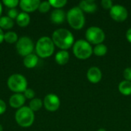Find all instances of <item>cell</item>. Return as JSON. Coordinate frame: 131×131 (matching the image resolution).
Here are the masks:
<instances>
[{
	"mask_svg": "<svg viewBox=\"0 0 131 131\" xmlns=\"http://www.w3.org/2000/svg\"><path fill=\"white\" fill-rule=\"evenodd\" d=\"M54 44L62 50L70 48L74 44V36L72 33L65 28H58L52 34L51 38Z\"/></svg>",
	"mask_w": 131,
	"mask_h": 131,
	"instance_id": "1",
	"label": "cell"
},
{
	"mask_svg": "<svg viewBox=\"0 0 131 131\" xmlns=\"http://www.w3.org/2000/svg\"><path fill=\"white\" fill-rule=\"evenodd\" d=\"M54 51V44L51 38L45 36L38 39L36 43L37 55L41 58L51 57Z\"/></svg>",
	"mask_w": 131,
	"mask_h": 131,
	"instance_id": "2",
	"label": "cell"
},
{
	"mask_svg": "<svg viewBox=\"0 0 131 131\" xmlns=\"http://www.w3.org/2000/svg\"><path fill=\"white\" fill-rule=\"evenodd\" d=\"M67 20L70 26L74 29H81L85 23L83 11L78 7H73L67 13Z\"/></svg>",
	"mask_w": 131,
	"mask_h": 131,
	"instance_id": "3",
	"label": "cell"
},
{
	"mask_svg": "<svg viewBox=\"0 0 131 131\" xmlns=\"http://www.w3.org/2000/svg\"><path fill=\"white\" fill-rule=\"evenodd\" d=\"M16 123L22 127L31 126L35 121V114L29 107H22L19 108L15 115Z\"/></svg>",
	"mask_w": 131,
	"mask_h": 131,
	"instance_id": "4",
	"label": "cell"
},
{
	"mask_svg": "<svg viewBox=\"0 0 131 131\" xmlns=\"http://www.w3.org/2000/svg\"><path fill=\"white\" fill-rule=\"evenodd\" d=\"M73 53L79 59H88L93 54V48L88 41L78 40L73 46Z\"/></svg>",
	"mask_w": 131,
	"mask_h": 131,
	"instance_id": "5",
	"label": "cell"
},
{
	"mask_svg": "<svg viewBox=\"0 0 131 131\" xmlns=\"http://www.w3.org/2000/svg\"><path fill=\"white\" fill-rule=\"evenodd\" d=\"M7 84L12 91L15 92V94H21V92H25L27 89L28 82L23 75L20 74H14L8 78Z\"/></svg>",
	"mask_w": 131,
	"mask_h": 131,
	"instance_id": "6",
	"label": "cell"
},
{
	"mask_svg": "<svg viewBox=\"0 0 131 131\" xmlns=\"http://www.w3.org/2000/svg\"><path fill=\"white\" fill-rule=\"evenodd\" d=\"M85 37L89 43H92L94 45H99L104 41L105 34L101 28L91 26L87 29Z\"/></svg>",
	"mask_w": 131,
	"mask_h": 131,
	"instance_id": "7",
	"label": "cell"
},
{
	"mask_svg": "<svg viewBox=\"0 0 131 131\" xmlns=\"http://www.w3.org/2000/svg\"><path fill=\"white\" fill-rule=\"evenodd\" d=\"M16 49L18 53L23 57H26L27 55L32 54L34 50V44L32 40L27 36L20 38L16 43Z\"/></svg>",
	"mask_w": 131,
	"mask_h": 131,
	"instance_id": "8",
	"label": "cell"
},
{
	"mask_svg": "<svg viewBox=\"0 0 131 131\" xmlns=\"http://www.w3.org/2000/svg\"><path fill=\"white\" fill-rule=\"evenodd\" d=\"M110 15L117 21H124L127 18L128 12L124 6L121 5H114L110 9Z\"/></svg>",
	"mask_w": 131,
	"mask_h": 131,
	"instance_id": "9",
	"label": "cell"
},
{
	"mask_svg": "<svg viewBox=\"0 0 131 131\" xmlns=\"http://www.w3.org/2000/svg\"><path fill=\"white\" fill-rule=\"evenodd\" d=\"M43 104L47 111L50 112H54L59 108L61 101L57 95L54 94H49L45 96Z\"/></svg>",
	"mask_w": 131,
	"mask_h": 131,
	"instance_id": "10",
	"label": "cell"
},
{
	"mask_svg": "<svg viewBox=\"0 0 131 131\" xmlns=\"http://www.w3.org/2000/svg\"><path fill=\"white\" fill-rule=\"evenodd\" d=\"M40 3L39 0H21L19 2V5L23 12L28 13L38 9Z\"/></svg>",
	"mask_w": 131,
	"mask_h": 131,
	"instance_id": "11",
	"label": "cell"
},
{
	"mask_svg": "<svg viewBox=\"0 0 131 131\" xmlns=\"http://www.w3.org/2000/svg\"><path fill=\"white\" fill-rule=\"evenodd\" d=\"M87 78L90 82H91L93 84H97L102 78V72L99 68L91 67L88 71Z\"/></svg>",
	"mask_w": 131,
	"mask_h": 131,
	"instance_id": "12",
	"label": "cell"
},
{
	"mask_svg": "<svg viewBox=\"0 0 131 131\" xmlns=\"http://www.w3.org/2000/svg\"><path fill=\"white\" fill-rule=\"evenodd\" d=\"M26 98L24 94H15L12 95L9 98V105L13 108H21L23 107L25 103Z\"/></svg>",
	"mask_w": 131,
	"mask_h": 131,
	"instance_id": "13",
	"label": "cell"
},
{
	"mask_svg": "<svg viewBox=\"0 0 131 131\" xmlns=\"http://www.w3.org/2000/svg\"><path fill=\"white\" fill-rule=\"evenodd\" d=\"M82 11L88 13H94L97 8L96 2L93 0H84L80 2L78 6Z\"/></svg>",
	"mask_w": 131,
	"mask_h": 131,
	"instance_id": "14",
	"label": "cell"
},
{
	"mask_svg": "<svg viewBox=\"0 0 131 131\" xmlns=\"http://www.w3.org/2000/svg\"><path fill=\"white\" fill-rule=\"evenodd\" d=\"M65 19V13L61 9H55L51 14V20L54 24H61Z\"/></svg>",
	"mask_w": 131,
	"mask_h": 131,
	"instance_id": "15",
	"label": "cell"
},
{
	"mask_svg": "<svg viewBox=\"0 0 131 131\" xmlns=\"http://www.w3.org/2000/svg\"><path fill=\"white\" fill-rule=\"evenodd\" d=\"M38 62V58L35 54H31L24 58L23 64L27 68H35Z\"/></svg>",
	"mask_w": 131,
	"mask_h": 131,
	"instance_id": "16",
	"label": "cell"
},
{
	"mask_svg": "<svg viewBox=\"0 0 131 131\" xmlns=\"http://www.w3.org/2000/svg\"><path fill=\"white\" fill-rule=\"evenodd\" d=\"M69 53L65 50H61L58 51L55 55V61L60 65H64L67 64L69 61Z\"/></svg>",
	"mask_w": 131,
	"mask_h": 131,
	"instance_id": "17",
	"label": "cell"
},
{
	"mask_svg": "<svg viewBox=\"0 0 131 131\" xmlns=\"http://www.w3.org/2000/svg\"><path fill=\"white\" fill-rule=\"evenodd\" d=\"M16 22L20 27H26L30 23V16L26 12H20L16 18Z\"/></svg>",
	"mask_w": 131,
	"mask_h": 131,
	"instance_id": "18",
	"label": "cell"
},
{
	"mask_svg": "<svg viewBox=\"0 0 131 131\" xmlns=\"http://www.w3.org/2000/svg\"><path fill=\"white\" fill-rule=\"evenodd\" d=\"M118 89L119 91L125 95V96H128L131 94V81H123L119 84L118 86Z\"/></svg>",
	"mask_w": 131,
	"mask_h": 131,
	"instance_id": "19",
	"label": "cell"
},
{
	"mask_svg": "<svg viewBox=\"0 0 131 131\" xmlns=\"http://www.w3.org/2000/svg\"><path fill=\"white\" fill-rule=\"evenodd\" d=\"M14 26V21L8 16L0 17V28L10 29Z\"/></svg>",
	"mask_w": 131,
	"mask_h": 131,
	"instance_id": "20",
	"label": "cell"
},
{
	"mask_svg": "<svg viewBox=\"0 0 131 131\" xmlns=\"http://www.w3.org/2000/svg\"><path fill=\"white\" fill-rule=\"evenodd\" d=\"M93 52L94 53V54L96 56L101 57V56H104V55H105L107 54V48L104 44H99V45H97L94 47V49L93 50Z\"/></svg>",
	"mask_w": 131,
	"mask_h": 131,
	"instance_id": "21",
	"label": "cell"
},
{
	"mask_svg": "<svg viewBox=\"0 0 131 131\" xmlns=\"http://www.w3.org/2000/svg\"><path fill=\"white\" fill-rule=\"evenodd\" d=\"M42 105H43L42 101L39 98H34L32 100H31V101L29 103V107L31 108V110L33 112L38 111L41 108Z\"/></svg>",
	"mask_w": 131,
	"mask_h": 131,
	"instance_id": "22",
	"label": "cell"
},
{
	"mask_svg": "<svg viewBox=\"0 0 131 131\" xmlns=\"http://www.w3.org/2000/svg\"><path fill=\"white\" fill-rule=\"evenodd\" d=\"M18 35L14 31H8L5 34L4 41L8 44H13L18 41Z\"/></svg>",
	"mask_w": 131,
	"mask_h": 131,
	"instance_id": "23",
	"label": "cell"
},
{
	"mask_svg": "<svg viewBox=\"0 0 131 131\" xmlns=\"http://www.w3.org/2000/svg\"><path fill=\"white\" fill-rule=\"evenodd\" d=\"M48 2H49L51 6L56 8L57 9H60L61 8L64 7L68 2L66 0H50Z\"/></svg>",
	"mask_w": 131,
	"mask_h": 131,
	"instance_id": "24",
	"label": "cell"
},
{
	"mask_svg": "<svg viewBox=\"0 0 131 131\" xmlns=\"http://www.w3.org/2000/svg\"><path fill=\"white\" fill-rule=\"evenodd\" d=\"M51 8V5L49 2H42L40 3V5L38 7V10L41 13H46L48 12Z\"/></svg>",
	"mask_w": 131,
	"mask_h": 131,
	"instance_id": "25",
	"label": "cell"
},
{
	"mask_svg": "<svg viewBox=\"0 0 131 131\" xmlns=\"http://www.w3.org/2000/svg\"><path fill=\"white\" fill-rule=\"evenodd\" d=\"M2 2L4 5H5L8 8H10L11 9L15 8L19 4V2L18 0H3Z\"/></svg>",
	"mask_w": 131,
	"mask_h": 131,
	"instance_id": "26",
	"label": "cell"
},
{
	"mask_svg": "<svg viewBox=\"0 0 131 131\" xmlns=\"http://www.w3.org/2000/svg\"><path fill=\"white\" fill-rule=\"evenodd\" d=\"M24 96L26 99H29V100H32L35 98V93L34 91V90L31 89V88H27L25 92H24Z\"/></svg>",
	"mask_w": 131,
	"mask_h": 131,
	"instance_id": "27",
	"label": "cell"
},
{
	"mask_svg": "<svg viewBox=\"0 0 131 131\" xmlns=\"http://www.w3.org/2000/svg\"><path fill=\"white\" fill-rule=\"evenodd\" d=\"M18 11L17 10V9H15V8H12V9H10L8 12V16L10 18H12V20L13 19H16V18L18 17Z\"/></svg>",
	"mask_w": 131,
	"mask_h": 131,
	"instance_id": "28",
	"label": "cell"
},
{
	"mask_svg": "<svg viewBox=\"0 0 131 131\" xmlns=\"http://www.w3.org/2000/svg\"><path fill=\"white\" fill-rule=\"evenodd\" d=\"M101 5L105 9H111L113 6V2L111 0H102Z\"/></svg>",
	"mask_w": 131,
	"mask_h": 131,
	"instance_id": "29",
	"label": "cell"
},
{
	"mask_svg": "<svg viewBox=\"0 0 131 131\" xmlns=\"http://www.w3.org/2000/svg\"><path fill=\"white\" fill-rule=\"evenodd\" d=\"M124 78L126 81H131V68H127L124 71Z\"/></svg>",
	"mask_w": 131,
	"mask_h": 131,
	"instance_id": "30",
	"label": "cell"
},
{
	"mask_svg": "<svg viewBox=\"0 0 131 131\" xmlns=\"http://www.w3.org/2000/svg\"><path fill=\"white\" fill-rule=\"evenodd\" d=\"M6 111V104L4 101L0 99V115L4 114Z\"/></svg>",
	"mask_w": 131,
	"mask_h": 131,
	"instance_id": "31",
	"label": "cell"
},
{
	"mask_svg": "<svg viewBox=\"0 0 131 131\" xmlns=\"http://www.w3.org/2000/svg\"><path fill=\"white\" fill-rule=\"evenodd\" d=\"M126 37H127V41L131 43V28H130L127 31V33H126Z\"/></svg>",
	"mask_w": 131,
	"mask_h": 131,
	"instance_id": "32",
	"label": "cell"
},
{
	"mask_svg": "<svg viewBox=\"0 0 131 131\" xmlns=\"http://www.w3.org/2000/svg\"><path fill=\"white\" fill-rule=\"evenodd\" d=\"M4 36H5V34L2 31V28H0V44L2 43V41H4Z\"/></svg>",
	"mask_w": 131,
	"mask_h": 131,
	"instance_id": "33",
	"label": "cell"
},
{
	"mask_svg": "<svg viewBox=\"0 0 131 131\" xmlns=\"http://www.w3.org/2000/svg\"><path fill=\"white\" fill-rule=\"evenodd\" d=\"M2 12V3L0 2V17H1Z\"/></svg>",
	"mask_w": 131,
	"mask_h": 131,
	"instance_id": "34",
	"label": "cell"
},
{
	"mask_svg": "<svg viewBox=\"0 0 131 131\" xmlns=\"http://www.w3.org/2000/svg\"><path fill=\"white\" fill-rule=\"evenodd\" d=\"M97 131H107L105 129H103V128H101V129H99Z\"/></svg>",
	"mask_w": 131,
	"mask_h": 131,
	"instance_id": "35",
	"label": "cell"
},
{
	"mask_svg": "<svg viewBox=\"0 0 131 131\" xmlns=\"http://www.w3.org/2000/svg\"><path fill=\"white\" fill-rule=\"evenodd\" d=\"M3 130V127H2V126L0 124V131H2Z\"/></svg>",
	"mask_w": 131,
	"mask_h": 131,
	"instance_id": "36",
	"label": "cell"
}]
</instances>
